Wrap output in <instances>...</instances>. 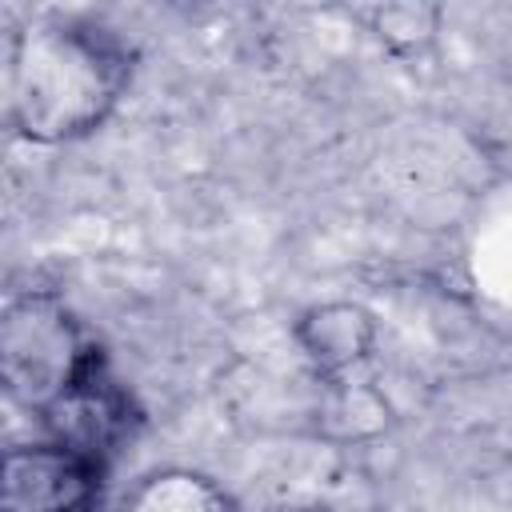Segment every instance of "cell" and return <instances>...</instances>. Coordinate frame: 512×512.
<instances>
[{"label":"cell","instance_id":"cell-1","mask_svg":"<svg viewBox=\"0 0 512 512\" xmlns=\"http://www.w3.org/2000/svg\"><path fill=\"white\" fill-rule=\"evenodd\" d=\"M132 80V48L84 16H40L8 44L4 104L16 136L68 144L96 132Z\"/></svg>","mask_w":512,"mask_h":512},{"label":"cell","instance_id":"cell-2","mask_svg":"<svg viewBox=\"0 0 512 512\" xmlns=\"http://www.w3.org/2000/svg\"><path fill=\"white\" fill-rule=\"evenodd\" d=\"M96 340L84 336L76 316L52 292L16 296L0 320V372L4 388L28 412H44L96 356Z\"/></svg>","mask_w":512,"mask_h":512},{"label":"cell","instance_id":"cell-3","mask_svg":"<svg viewBox=\"0 0 512 512\" xmlns=\"http://www.w3.org/2000/svg\"><path fill=\"white\" fill-rule=\"evenodd\" d=\"M108 460L64 440L16 444L0 464V512H96Z\"/></svg>","mask_w":512,"mask_h":512},{"label":"cell","instance_id":"cell-4","mask_svg":"<svg viewBox=\"0 0 512 512\" xmlns=\"http://www.w3.org/2000/svg\"><path fill=\"white\" fill-rule=\"evenodd\" d=\"M36 420L44 424L48 440H64L100 460H112L116 448L124 440H132L140 412H136L128 388L112 376L104 348H96V356L68 384V392H60Z\"/></svg>","mask_w":512,"mask_h":512},{"label":"cell","instance_id":"cell-5","mask_svg":"<svg viewBox=\"0 0 512 512\" xmlns=\"http://www.w3.org/2000/svg\"><path fill=\"white\" fill-rule=\"evenodd\" d=\"M296 340L320 372H344L372 352L376 324L360 304H320L300 316Z\"/></svg>","mask_w":512,"mask_h":512},{"label":"cell","instance_id":"cell-6","mask_svg":"<svg viewBox=\"0 0 512 512\" xmlns=\"http://www.w3.org/2000/svg\"><path fill=\"white\" fill-rule=\"evenodd\" d=\"M120 512H236V504L216 480L188 468H168L140 480Z\"/></svg>","mask_w":512,"mask_h":512},{"label":"cell","instance_id":"cell-7","mask_svg":"<svg viewBox=\"0 0 512 512\" xmlns=\"http://www.w3.org/2000/svg\"><path fill=\"white\" fill-rule=\"evenodd\" d=\"M304 512H320V508H304Z\"/></svg>","mask_w":512,"mask_h":512}]
</instances>
